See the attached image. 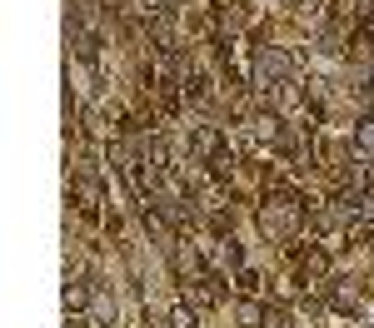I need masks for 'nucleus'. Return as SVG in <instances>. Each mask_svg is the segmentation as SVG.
Here are the masks:
<instances>
[{"label": "nucleus", "instance_id": "1", "mask_svg": "<svg viewBox=\"0 0 374 328\" xmlns=\"http://www.w3.org/2000/svg\"><path fill=\"white\" fill-rule=\"evenodd\" d=\"M260 75H290V55L285 50H260Z\"/></svg>", "mask_w": 374, "mask_h": 328}, {"label": "nucleus", "instance_id": "2", "mask_svg": "<svg viewBox=\"0 0 374 328\" xmlns=\"http://www.w3.org/2000/svg\"><path fill=\"white\" fill-rule=\"evenodd\" d=\"M354 145H359V149H374V120H364V125L354 130Z\"/></svg>", "mask_w": 374, "mask_h": 328}, {"label": "nucleus", "instance_id": "3", "mask_svg": "<svg viewBox=\"0 0 374 328\" xmlns=\"http://www.w3.org/2000/svg\"><path fill=\"white\" fill-rule=\"evenodd\" d=\"M195 149H200V154H210V149H215V135H210V130H200V135H195Z\"/></svg>", "mask_w": 374, "mask_h": 328}, {"label": "nucleus", "instance_id": "4", "mask_svg": "<svg viewBox=\"0 0 374 328\" xmlns=\"http://www.w3.org/2000/svg\"><path fill=\"white\" fill-rule=\"evenodd\" d=\"M65 308H85V288H65Z\"/></svg>", "mask_w": 374, "mask_h": 328}, {"label": "nucleus", "instance_id": "5", "mask_svg": "<svg viewBox=\"0 0 374 328\" xmlns=\"http://www.w3.org/2000/svg\"><path fill=\"white\" fill-rule=\"evenodd\" d=\"M175 328H195V313H185V308H180V313H175Z\"/></svg>", "mask_w": 374, "mask_h": 328}]
</instances>
